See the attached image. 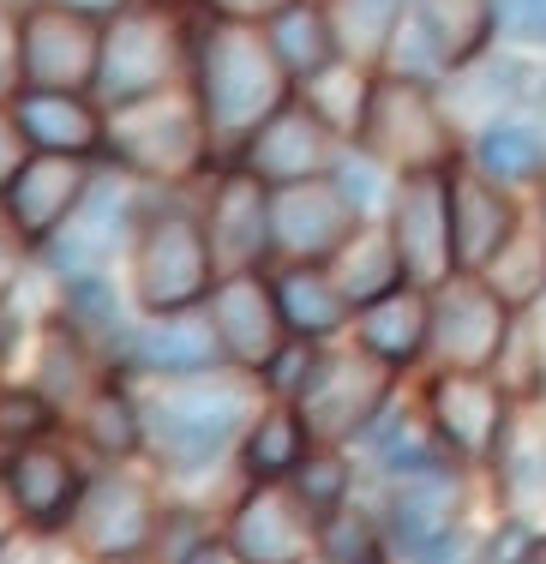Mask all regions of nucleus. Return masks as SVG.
<instances>
[{"instance_id":"obj_1","label":"nucleus","mask_w":546,"mask_h":564,"mask_svg":"<svg viewBox=\"0 0 546 564\" xmlns=\"http://www.w3.org/2000/svg\"><path fill=\"white\" fill-rule=\"evenodd\" d=\"M288 78L252 19H217L193 36V90L210 132H259L288 102Z\"/></svg>"},{"instance_id":"obj_2","label":"nucleus","mask_w":546,"mask_h":564,"mask_svg":"<svg viewBox=\"0 0 546 564\" xmlns=\"http://www.w3.org/2000/svg\"><path fill=\"white\" fill-rule=\"evenodd\" d=\"M252 414H259V391L247 379H181L144 409V445L168 475H205L229 456L234 438H247Z\"/></svg>"},{"instance_id":"obj_3","label":"nucleus","mask_w":546,"mask_h":564,"mask_svg":"<svg viewBox=\"0 0 546 564\" xmlns=\"http://www.w3.org/2000/svg\"><path fill=\"white\" fill-rule=\"evenodd\" d=\"M217 252H210L205 217L186 205H144V223L132 235V289L151 318L193 313L217 289Z\"/></svg>"},{"instance_id":"obj_4","label":"nucleus","mask_w":546,"mask_h":564,"mask_svg":"<svg viewBox=\"0 0 546 564\" xmlns=\"http://www.w3.org/2000/svg\"><path fill=\"white\" fill-rule=\"evenodd\" d=\"M102 151L114 156L121 174H139V181H193L210 156V127L198 109L156 90L144 102L114 109Z\"/></svg>"},{"instance_id":"obj_5","label":"nucleus","mask_w":546,"mask_h":564,"mask_svg":"<svg viewBox=\"0 0 546 564\" xmlns=\"http://www.w3.org/2000/svg\"><path fill=\"white\" fill-rule=\"evenodd\" d=\"M361 144L391 174H421V169L457 163V127H450L438 90L415 85V78H384V85H372Z\"/></svg>"},{"instance_id":"obj_6","label":"nucleus","mask_w":546,"mask_h":564,"mask_svg":"<svg viewBox=\"0 0 546 564\" xmlns=\"http://www.w3.org/2000/svg\"><path fill=\"white\" fill-rule=\"evenodd\" d=\"M139 223H144V205L121 174H90V186L73 205V217L43 240V264L55 271V282L102 276V264L139 235Z\"/></svg>"},{"instance_id":"obj_7","label":"nucleus","mask_w":546,"mask_h":564,"mask_svg":"<svg viewBox=\"0 0 546 564\" xmlns=\"http://www.w3.org/2000/svg\"><path fill=\"white\" fill-rule=\"evenodd\" d=\"M181 73V31L168 12L132 7L114 12V24L102 31V61H97V97L109 109H127V102H144L156 90H168Z\"/></svg>"},{"instance_id":"obj_8","label":"nucleus","mask_w":546,"mask_h":564,"mask_svg":"<svg viewBox=\"0 0 546 564\" xmlns=\"http://www.w3.org/2000/svg\"><path fill=\"white\" fill-rule=\"evenodd\" d=\"M66 541L90 564H139L156 541V505L132 475H97L66 517Z\"/></svg>"},{"instance_id":"obj_9","label":"nucleus","mask_w":546,"mask_h":564,"mask_svg":"<svg viewBox=\"0 0 546 564\" xmlns=\"http://www.w3.org/2000/svg\"><path fill=\"white\" fill-rule=\"evenodd\" d=\"M102 61V31L90 12L43 0L19 19V78L31 90H90Z\"/></svg>"},{"instance_id":"obj_10","label":"nucleus","mask_w":546,"mask_h":564,"mask_svg":"<svg viewBox=\"0 0 546 564\" xmlns=\"http://www.w3.org/2000/svg\"><path fill=\"white\" fill-rule=\"evenodd\" d=\"M384 402H391V367L379 355H318L306 384L295 391V409L306 414L313 438L367 433Z\"/></svg>"},{"instance_id":"obj_11","label":"nucleus","mask_w":546,"mask_h":564,"mask_svg":"<svg viewBox=\"0 0 546 564\" xmlns=\"http://www.w3.org/2000/svg\"><path fill=\"white\" fill-rule=\"evenodd\" d=\"M391 240L415 289H438L445 276H457V252H450V169L396 174Z\"/></svg>"},{"instance_id":"obj_12","label":"nucleus","mask_w":546,"mask_h":564,"mask_svg":"<svg viewBox=\"0 0 546 564\" xmlns=\"http://www.w3.org/2000/svg\"><path fill=\"white\" fill-rule=\"evenodd\" d=\"M511 337V301L481 271H457L433 289V348L445 367H492Z\"/></svg>"},{"instance_id":"obj_13","label":"nucleus","mask_w":546,"mask_h":564,"mask_svg":"<svg viewBox=\"0 0 546 564\" xmlns=\"http://www.w3.org/2000/svg\"><path fill=\"white\" fill-rule=\"evenodd\" d=\"M205 313H210V325H217L222 355H229L241 372H264L276 355H283L288 318H283V306H276V289L259 282V271L222 276L217 289H210Z\"/></svg>"},{"instance_id":"obj_14","label":"nucleus","mask_w":546,"mask_h":564,"mask_svg":"<svg viewBox=\"0 0 546 564\" xmlns=\"http://www.w3.org/2000/svg\"><path fill=\"white\" fill-rule=\"evenodd\" d=\"M205 235H210V252H217V271L222 276L259 271V259L276 247V235H271V193H264V181L247 163H234V169L217 174L210 205H205Z\"/></svg>"},{"instance_id":"obj_15","label":"nucleus","mask_w":546,"mask_h":564,"mask_svg":"<svg viewBox=\"0 0 546 564\" xmlns=\"http://www.w3.org/2000/svg\"><path fill=\"white\" fill-rule=\"evenodd\" d=\"M433 426H438V438L457 456H469V463H492V456H499L511 409H504V391L487 379V367H445L438 372Z\"/></svg>"},{"instance_id":"obj_16","label":"nucleus","mask_w":546,"mask_h":564,"mask_svg":"<svg viewBox=\"0 0 546 564\" xmlns=\"http://www.w3.org/2000/svg\"><path fill=\"white\" fill-rule=\"evenodd\" d=\"M516 228H523V217H516L511 193L499 181L450 163V252H457V271H487L511 247Z\"/></svg>"},{"instance_id":"obj_17","label":"nucleus","mask_w":546,"mask_h":564,"mask_svg":"<svg viewBox=\"0 0 546 564\" xmlns=\"http://www.w3.org/2000/svg\"><path fill=\"white\" fill-rule=\"evenodd\" d=\"M85 186H90L85 156H55V151L24 156V169L12 174V186L0 193V198H7L12 235L31 240V247H43V240L73 217V205L85 198Z\"/></svg>"},{"instance_id":"obj_18","label":"nucleus","mask_w":546,"mask_h":564,"mask_svg":"<svg viewBox=\"0 0 546 564\" xmlns=\"http://www.w3.org/2000/svg\"><path fill=\"white\" fill-rule=\"evenodd\" d=\"M241 163L259 174L264 186H301V181H318L337 156H330V127L318 120L306 102H283L259 132H252L247 156Z\"/></svg>"},{"instance_id":"obj_19","label":"nucleus","mask_w":546,"mask_h":564,"mask_svg":"<svg viewBox=\"0 0 546 564\" xmlns=\"http://www.w3.org/2000/svg\"><path fill=\"white\" fill-rule=\"evenodd\" d=\"M354 228H361V217L342 205L330 181H301V186H283V198H271V235L301 264L337 259V247Z\"/></svg>"},{"instance_id":"obj_20","label":"nucleus","mask_w":546,"mask_h":564,"mask_svg":"<svg viewBox=\"0 0 546 564\" xmlns=\"http://www.w3.org/2000/svg\"><path fill=\"white\" fill-rule=\"evenodd\" d=\"M7 492H12V510H19L31 529H66L78 505V468L73 456L55 451V445H19L7 463Z\"/></svg>"},{"instance_id":"obj_21","label":"nucleus","mask_w":546,"mask_h":564,"mask_svg":"<svg viewBox=\"0 0 546 564\" xmlns=\"http://www.w3.org/2000/svg\"><path fill=\"white\" fill-rule=\"evenodd\" d=\"M127 355L144 372H163V379H198V372H217L222 343H217L210 313H163V318L132 330Z\"/></svg>"},{"instance_id":"obj_22","label":"nucleus","mask_w":546,"mask_h":564,"mask_svg":"<svg viewBox=\"0 0 546 564\" xmlns=\"http://www.w3.org/2000/svg\"><path fill=\"white\" fill-rule=\"evenodd\" d=\"M229 546L247 564H301L306 558V522H301V499L276 492V480H264L252 499L234 510L229 522Z\"/></svg>"},{"instance_id":"obj_23","label":"nucleus","mask_w":546,"mask_h":564,"mask_svg":"<svg viewBox=\"0 0 546 564\" xmlns=\"http://www.w3.org/2000/svg\"><path fill=\"white\" fill-rule=\"evenodd\" d=\"M361 348L379 355L391 372L415 367L421 348H433V301H426L415 282H403V289L367 301L361 306Z\"/></svg>"},{"instance_id":"obj_24","label":"nucleus","mask_w":546,"mask_h":564,"mask_svg":"<svg viewBox=\"0 0 546 564\" xmlns=\"http://www.w3.org/2000/svg\"><path fill=\"white\" fill-rule=\"evenodd\" d=\"M12 115H19L24 144L55 151V156H90V151H102V139H109V127L85 109L78 90H24V97L12 102Z\"/></svg>"},{"instance_id":"obj_25","label":"nucleus","mask_w":546,"mask_h":564,"mask_svg":"<svg viewBox=\"0 0 546 564\" xmlns=\"http://www.w3.org/2000/svg\"><path fill=\"white\" fill-rule=\"evenodd\" d=\"M457 480L445 475V468H433V475H415L396 487L391 510H384V529H391V546L403 558L426 553L433 541H445V534H457Z\"/></svg>"},{"instance_id":"obj_26","label":"nucleus","mask_w":546,"mask_h":564,"mask_svg":"<svg viewBox=\"0 0 546 564\" xmlns=\"http://www.w3.org/2000/svg\"><path fill=\"white\" fill-rule=\"evenodd\" d=\"M276 306L288 318V337H301V343L337 337L349 325V294L337 289L330 271H313V264H295L288 276H276Z\"/></svg>"},{"instance_id":"obj_27","label":"nucleus","mask_w":546,"mask_h":564,"mask_svg":"<svg viewBox=\"0 0 546 564\" xmlns=\"http://www.w3.org/2000/svg\"><path fill=\"white\" fill-rule=\"evenodd\" d=\"M330 276H337L342 294H349V306H367V301H379V294H391V289L408 282L391 228H354V235L337 247V271Z\"/></svg>"},{"instance_id":"obj_28","label":"nucleus","mask_w":546,"mask_h":564,"mask_svg":"<svg viewBox=\"0 0 546 564\" xmlns=\"http://www.w3.org/2000/svg\"><path fill=\"white\" fill-rule=\"evenodd\" d=\"M474 169L499 186H523L546 169V132L523 115H504V120H487L474 132Z\"/></svg>"},{"instance_id":"obj_29","label":"nucleus","mask_w":546,"mask_h":564,"mask_svg":"<svg viewBox=\"0 0 546 564\" xmlns=\"http://www.w3.org/2000/svg\"><path fill=\"white\" fill-rule=\"evenodd\" d=\"M301 102H306L318 120H325L330 132H349V139H361L367 109H372V73L337 55L330 66H318L313 78H301Z\"/></svg>"},{"instance_id":"obj_30","label":"nucleus","mask_w":546,"mask_h":564,"mask_svg":"<svg viewBox=\"0 0 546 564\" xmlns=\"http://www.w3.org/2000/svg\"><path fill=\"white\" fill-rule=\"evenodd\" d=\"M306 445H313V426L295 402H276V409L252 414L247 426V475L252 480H283L306 463Z\"/></svg>"},{"instance_id":"obj_31","label":"nucleus","mask_w":546,"mask_h":564,"mask_svg":"<svg viewBox=\"0 0 546 564\" xmlns=\"http://www.w3.org/2000/svg\"><path fill=\"white\" fill-rule=\"evenodd\" d=\"M408 12L426 24V36L438 43L445 66L474 61L492 36V0H408Z\"/></svg>"},{"instance_id":"obj_32","label":"nucleus","mask_w":546,"mask_h":564,"mask_svg":"<svg viewBox=\"0 0 546 564\" xmlns=\"http://www.w3.org/2000/svg\"><path fill=\"white\" fill-rule=\"evenodd\" d=\"M271 48H276V61H283L295 78H313L318 66L337 61V31H330V12H318L313 0H288V7L271 19Z\"/></svg>"},{"instance_id":"obj_33","label":"nucleus","mask_w":546,"mask_h":564,"mask_svg":"<svg viewBox=\"0 0 546 564\" xmlns=\"http://www.w3.org/2000/svg\"><path fill=\"white\" fill-rule=\"evenodd\" d=\"M408 0H337L330 7V31H337V55L354 66H379L391 48V31L403 19Z\"/></svg>"},{"instance_id":"obj_34","label":"nucleus","mask_w":546,"mask_h":564,"mask_svg":"<svg viewBox=\"0 0 546 564\" xmlns=\"http://www.w3.org/2000/svg\"><path fill=\"white\" fill-rule=\"evenodd\" d=\"M78 426H85V438H90L102 456H132V451L144 445V409H132L127 391H109V384L85 397Z\"/></svg>"},{"instance_id":"obj_35","label":"nucleus","mask_w":546,"mask_h":564,"mask_svg":"<svg viewBox=\"0 0 546 564\" xmlns=\"http://www.w3.org/2000/svg\"><path fill=\"white\" fill-rule=\"evenodd\" d=\"M372 463H379V475L391 480H415V475H433V468H445V456L426 433L403 421V414H384L379 426H372Z\"/></svg>"},{"instance_id":"obj_36","label":"nucleus","mask_w":546,"mask_h":564,"mask_svg":"<svg viewBox=\"0 0 546 564\" xmlns=\"http://www.w3.org/2000/svg\"><path fill=\"white\" fill-rule=\"evenodd\" d=\"M487 271H492V289H499L504 301H535V294L546 289V235L523 223L511 235V247H504Z\"/></svg>"},{"instance_id":"obj_37","label":"nucleus","mask_w":546,"mask_h":564,"mask_svg":"<svg viewBox=\"0 0 546 564\" xmlns=\"http://www.w3.org/2000/svg\"><path fill=\"white\" fill-rule=\"evenodd\" d=\"M330 186H337V198L354 210V217H372V210H384L391 205V193H396V181H391V169L379 163V156L367 151H342L337 163H330Z\"/></svg>"},{"instance_id":"obj_38","label":"nucleus","mask_w":546,"mask_h":564,"mask_svg":"<svg viewBox=\"0 0 546 564\" xmlns=\"http://www.w3.org/2000/svg\"><path fill=\"white\" fill-rule=\"evenodd\" d=\"M295 492L313 517H330V510L349 505V463L342 456H306L295 468Z\"/></svg>"},{"instance_id":"obj_39","label":"nucleus","mask_w":546,"mask_h":564,"mask_svg":"<svg viewBox=\"0 0 546 564\" xmlns=\"http://www.w3.org/2000/svg\"><path fill=\"white\" fill-rule=\"evenodd\" d=\"M55 426V409L36 391H0V445H31Z\"/></svg>"},{"instance_id":"obj_40","label":"nucleus","mask_w":546,"mask_h":564,"mask_svg":"<svg viewBox=\"0 0 546 564\" xmlns=\"http://www.w3.org/2000/svg\"><path fill=\"white\" fill-rule=\"evenodd\" d=\"M379 541H372V522L354 510H330L325 517V564H372Z\"/></svg>"},{"instance_id":"obj_41","label":"nucleus","mask_w":546,"mask_h":564,"mask_svg":"<svg viewBox=\"0 0 546 564\" xmlns=\"http://www.w3.org/2000/svg\"><path fill=\"white\" fill-rule=\"evenodd\" d=\"M492 31L523 48H546V0H492Z\"/></svg>"},{"instance_id":"obj_42","label":"nucleus","mask_w":546,"mask_h":564,"mask_svg":"<svg viewBox=\"0 0 546 564\" xmlns=\"http://www.w3.org/2000/svg\"><path fill=\"white\" fill-rule=\"evenodd\" d=\"M24 169V132H19V115L0 109V193L12 186V174Z\"/></svg>"},{"instance_id":"obj_43","label":"nucleus","mask_w":546,"mask_h":564,"mask_svg":"<svg viewBox=\"0 0 546 564\" xmlns=\"http://www.w3.org/2000/svg\"><path fill=\"white\" fill-rule=\"evenodd\" d=\"M528 546H535V534H528L523 522H504V529L487 541V564H523Z\"/></svg>"},{"instance_id":"obj_44","label":"nucleus","mask_w":546,"mask_h":564,"mask_svg":"<svg viewBox=\"0 0 546 564\" xmlns=\"http://www.w3.org/2000/svg\"><path fill=\"white\" fill-rule=\"evenodd\" d=\"M19 85V24H7V7H0V97Z\"/></svg>"},{"instance_id":"obj_45","label":"nucleus","mask_w":546,"mask_h":564,"mask_svg":"<svg viewBox=\"0 0 546 564\" xmlns=\"http://www.w3.org/2000/svg\"><path fill=\"white\" fill-rule=\"evenodd\" d=\"M217 19H276V12L288 7V0H205Z\"/></svg>"},{"instance_id":"obj_46","label":"nucleus","mask_w":546,"mask_h":564,"mask_svg":"<svg viewBox=\"0 0 546 564\" xmlns=\"http://www.w3.org/2000/svg\"><path fill=\"white\" fill-rule=\"evenodd\" d=\"M19 264H24L19 259V235H12V223L0 217V294H7V282L19 276Z\"/></svg>"},{"instance_id":"obj_47","label":"nucleus","mask_w":546,"mask_h":564,"mask_svg":"<svg viewBox=\"0 0 546 564\" xmlns=\"http://www.w3.org/2000/svg\"><path fill=\"white\" fill-rule=\"evenodd\" d=\"M181 564H247V558L234 553L229 541H198V546H193V553H186Z\"/></svg>"},{"instance_id":"obj_48","label":"nucleus","mask_w":546,"mask_h":564,"mask_svg":"<svg viewBox=\"0 0 546 564\" xmlns=\"http://www.w3.org/2000/svg\"><path fill=\"white\" fill-rule=\"evenodd\" d=\"M61 7H73V12H109V7H121V0H61Z\"/></svg>"},{"instance_id":"obj_49","label":"nucleus","mask_w":546,"mask_h":564,"mask_svg":"<svg viewBox=\"0 0 546 564\" xmlns=\"http://www.w3.org/2000/svg\"><path fill=\"white\" fill-rule=\"evenodd\" d=\"M523 564H546V541H535V546H528V558Z\"/></svg>"},{"instance_id":"obj_50","label":"nucleus","mask_w":546,"mask_h":564,"mask_svg":"<svg viewBox=\"0 0 546 564\" xmlns=\"http://www.w3.org/2000/svg\"><path fill=\"white\" fill-rule=\"evenodd\" d=\"M0 7H7V12H19V0H0Z\"/></svg>"},{"instance_id":"obj_51","label":"nucleus","mask_w":546,"mask_h":564,"mask_svg":"<svg viewBox=\"0 0 546 564\" xmlns=\"http://www.w3.org/2000/svg\"><path fill=\"white\" fill-rule=\"evenodd\" d=\"M0 541H7V522H0Z\"/></svg>"}]
</instances>
